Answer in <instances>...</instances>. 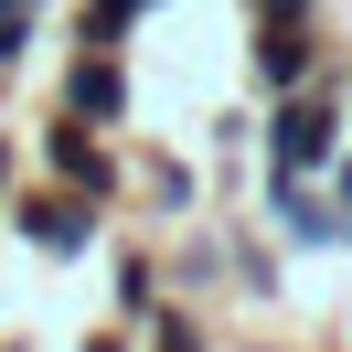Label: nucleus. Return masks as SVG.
Segmentation results:
<instances>
[{"label":"nucleus","mask_w":352,"mask_h":352,"mask_svg":"<svg viewBox=\"0 0 352 352\" xmlns=\"http://www.w3.org/2000/svg\"><path fill=\"white\" fill-rule=\"evenodd\" d=\"M22 235L54 245V256H75V245H86V192H32L22 203Z\"/></svg>","instance_id":"7ed1b4c3"},{"label":"nucleus","mask_w":352,"mask_h":352,"mask_svg":"<svg viewBox=\"0 0 352 352\" xmlns=\"http://www.w3.org/2000/svg\"><path fill=\"white\" fill-rule=\"evenodd\" d=\"M22 32H32V0H0V65L22 54Z\"/></svg>","instance_id":"6e6552de"},{"label":"nucleus","mask_w":352,"mask_h":352,"mask_svg":"<svg viewBox=\"0 0 352 352\" xmlns=\"http://www.w3.org/2000/svg\"><path fill=\"white\" fill-rule=\"evenodd\" d=\"M278 235L288 245H331V235H342V203L309 192V182H278Z\"/></svg>","instance_id":"20e7f679"},{"label":"nucleus","mask_w":352,"mask_h":352,"mask_svg":"<svg viewBox=\"0 0 352 352\" xmlns=\"http://www.w3.org/2000/svg\"><path fill=\"white\" fill-rule=\"evenodd\" d=\"M65 96H75V118H118V96H129L118 86V54H86V65L65 75Z\"/></svg>","instance_id":"39448f33"},{"label":"nucleus","mask_w":352,"mask_h":352,"mask_svg":"<svg viewBox=\"0 0 352 352\" xmlns=\"http://www.w3.org/2000/svg\"><path fill=\"white\" fill-rule=\"evenodd\" d=\"M139 11H150V0H86V43H96V54H118V32H129Z\"/></svg>","instance_id":"0eeeda50"},{"label":"nucleus","mask_w":352,"mask_h":352,"mask_svg":"<svg viewBox=\"0 0 352 352\" xmlns=\"http://www.w3.org/2000/svg\"><path fill=\"white\" fill-rule=\"evenodd\" d=\"M267 160H278V182H320L331 160H342V96H331V86L278 96V118H267Z\"/></svg>","instance_id":"f257e3e1"},{"label":"nucleus","mask_w":352,"mask_h":352,"mask_svg":"<svg viewBox=\"0 0 352 352\" xmlns=\"http://www.w3.org/2000/svg\"><path fill=\"white\" fill-rule=\"evenodd\" d=\"M256 75L278 96H299L309 86V22H256Z\"/></svg>","instance_id":"f03ea898"},{"label":"nucleus","mask_w":352,"mask_h":352,"mask_svg":"<svg viewBox=\"0 0 352 352\" xmlns=\"http://www.w3.org/2000/svg\"><path fill=\"white\" fill-rule=\"evenodd\" d=\"M54 171H65L75 192H107V160H96V139H86V129H54Z\"/></svg>","instance_id":"423d86ee"},{"label":"nucleus","mask_w":352,"mask_h":352,"mask_svg":"<svg viewBox=\"0 0 352 352\" xmlns=\"http://www.w3.org/2000/svg\"><path fill=\"white\" fill-rule=\"evenodd\" d=\"M342 235H352V160H342Z\"/></svg>","instance_id":"9d476101"},{"label":"nucleus","mask_w":352,"mask_h":352,"mask_svg":"<svg viewBox=\"0 0 352 352\" xmlns=\"http://www.w3.org/2000/svg\"><path fill=\"white\" fill-rule=\"evenodd\" d=\"M256 22H309V0H256Z\"/></svg>","instance_id":"1a4fd4ad"}]
</instances>
